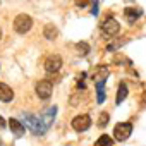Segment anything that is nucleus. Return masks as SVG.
<instances>
[{"label":"nucleus","instance_id":"nucleus-1","mask_svg":"<svg viewBox=\"0 0 146 146\" xmlns=\"http://www.w3.org/2000/svg\"><path fill=\"white\" fill-rule=\"evenodd\" d=\"M23 117V125H24V129L28 127L33 134H36V136H43L48 129H46V125L41 122V119L38 117V115H33V113H23L21 115Z\"/></svg>","mask_w":146,"mask_h":146},{"label":"nucleus","instance_id":"nucleus-2","mask_svg":"<svg viewBox=\"0 0 146 146\" xmlns=\"http://www.w3.org/2000/svg\"><path fill=\"white\" fill-rule=\"evenodd\" d=\"M31 28H33V19H31L28 14H19V16H16V19H14V29H16V33L26 35Z\"/></svg>","mask_w":146,"mask_h":146},{"label":"nucleus","instance_id":"nucleus-3","mask_svg":"<svg viewBox=\"0 0 146 146\" xmlns=\"http://www.w3.org/2000/svg\"><path fill=\"white\" fill-rule=\"evenodd\" d=\"M131 134H132V124H131V122H120V124H117V125L113 127V137H112V139L122 143V141H125Z\"/></svg>","mask_w":146,"mask_h":146},{"label":"nucleus","instance_id":"nucleus-4","mask_svg":"<svg viewBox=\"0 0 146 146\" xmlns=\"http://www.w3.org/2000/svg\"><path fill=\"white\" fill-rule=\"evenodd\" d=\"M72 129H74L76 132H84L91 127V117L88 113H81V115H76L74 119H72Z\"/></svg>","mask_w":146,"mask_h":146},{"label":"nucleus","instance_id":"nucleus-5","mask_svg":"<svg viewBox=\"0 0 146 146\" xmlns=\"http://www.w3.org/2000/svg\"><path fill=\"white\" fill-rule=\"evenodd\" d=\"M35 90H36V95H38L41 100H48V98L52 96L53 84H52V81H48V79H41V81L36 83Z\"/></svg>","mask_w":146,"mask_h":146},{"label":"nucleus","instance_id":"nucleus-6","mask_svg":"<svg viewBox=\"0 0 146 146\" xmlns=\"http://www.w3.org/2000/svg\"><path fill=\"white\" fill-rule=\"evenodd\" d=\"M100 28H102L103 35H107V36H115V35H119V31H120V24H119L113 17H107V19L100 24Z\"/></svg>","mask_w":146,"mask_h":146},{"label":"nucleus","instance_id":"nucleus-7","mask_svg":"<svg viewBox=\"0 0 146 146\" xmlns=\"http://www.w3.org/2000/svg\"><path fill=\"white\" fill-rule=\"evenodd\" d=\"M43 67H45L46 72H50V74H53V72H58L60 67H62V57L57 55V53H55V55H48L46 60H45V64H43Z\"/></svg>","mask_w":146,"mask_h":146},{"label":"nucleus","instance_id":"nucleus-8","mask_svg":"<svg viewBox=\"0 0 146 146\" xmlns=\"http://www.w3.org/2000/svg\"><path fill=\"white\" fill-rule=\"evenodd\" d=\"M55 115H57V107L53 105V107H48L46 110H43L41 112V115H38L40 119H41V122L46 125V129L53 124V119H55Z\"/></svg>","mask_w":146,"mask_h":146},{"label":"nucleus","instance_id":"nucleus-9","mask_svg":"<svg viewBox=\"0 0 146 146\" xmlns=\"http://www.w3.org/2000/svg\"><path fill=\"white\" fill-rule=\"evenodd\" d=\"M124 16L127 19V23H136L143 16V11L139 7H125L124 9Z\"/></svg>","mask_w":146,"mask_h":146},{"label":"nucleus","instance_id":"nucleus-10","mask_svg":"<svg viewBox=\"0 0 146 146\" xmlns=\"http://www.w3.org/2000/svg\"><path fill=\"white\" fill-rule=\"evenodd\" d=\"M14 100V91L11 86H7L5 83H0V102L9 103Z\"/></svg>","mask_w":146,"mask_h":146},{"label":"nucleus","instance_id":"nucleus-11","mask_svg":"<svg viewBox=\"0 0 146 146\" xmlns=\"http://www.w3.org/2000/svg\"><path fill=\"white\" fill-rule=\"evenodd\" d=\"M9 127H11L12 134H16V136H23V134H24V131H26L19 119H9Z\"/></svg>","mask_w":146,"mask_h":146},{"label":"nucleus","instance_id":"nucleus-12","mask_svg":"<svg viewBox=\"0 0 146 146\" xmlns=\"http://www.w3.org/2000/svg\"><path fill=\"white\" fill-rule=\"evenodd\" d=\"M107 78H108V67L98 65L96 67V72L93 74V79H96V83H98V81H107Z\"/></svg>","mask_w":146,"mask_h":146},{"label":"nucleus","instance_id":"nucleus-13","mask_svg":"<svg viewBox=\"0 0 146 146\" xmlns=\"http://www.w3.org/2000/svg\"><path fill=\"white\" fill-rule=\"evenodd\" d=\"M127 93H129V91H127V84H125V83H120V84H119V90H117L115 103H117V105H120V103L127 98Z\"/></svg>","mask_w":146,"mask_h":146},{"label":"nucleus","instance_id":"nucleus-14","mask_svg":"<svg viewBox=\"0 0 146 146\" xmlns=\"http://www.w3.org/2000/svg\"><path fill=\"white\" fill-rule=\"evenodd\" d=\"M43 36H45L46 40H55V38L58 36V29H57L53 24H46L45 29H43Z\"/></svg>","mask_w":146,"mask_h":146},{"label":"nucleus","instance_id":"nucleus-15","mask_svg":"<svg viewBox=\"0 0 146 146\" xmlns=\"http://www.w3.org/2000/svg\"><path fill=\"white\" fill-rule=\"evenodd\" d=\"M95 86H96V102L98 103H103L105 102V90H103L105 81H98Z\"/></svg>","mask_w":146,"mask_h":146},{"label":"nucleus","instance_id":"nucleus-16","mask_svg":"<svg viewBox=\"0 0 146 146\" xmlns=\"http://www.w3.org/2000/svg\"><path fill=\"white\" fill-rule=\"evenodd\" d=\"M76 50H78V53H79L81 57H86V55L91 52V48H90V45H88L86 41H79V43H76Z\"/></svg>","mask_w":146,"mask_h":146},{"label":"nucleus","instance_id":"nucleus-17","mask_svg":"<svg viewBox=\"0 0 146 146\" xmlns=\"http://www.w3.org/2000/svg\"><path fill=\"white\" fill-rule=\"evenodd\" d=\"M95 146H113V139L108 134H103L98 137V141L95 143Z\"/></svg>","mask_w":146,"mask_h":146},{"label":"nucleus","instance_id":"nucleus-18","mask_svg":"<svg viewBox=\"0 0 146 146\" xmlns=\"http://www.w3.org/2000/svg\"><path fill=\"white\" fill-rule=\"evenodd\" d=\"M108 113L107 112H103V113H100V119H98V127H105L107 125V122H108Z\"/></svg>","mask_w":146,"mask_h":146},{"label":"nucleus","instance_id":"nucleus-19","mask_svg":"<svg viewBox=\"0 0 146 146\" xmlns=\"http://www.w3.org/2000/svg\"><path fill=\"white\" fill-rule=\"evenodd\" d=\"M91 14H93V16H98V2H95V4H93V9H91Z\"/></svg>","mask_w":146,"mask_h":146},{"label":"nucleus","instance_id":"nucleus-20","mask_svg":"<svg viewBox=\"0 0 146 146\" xmlns=\"http://www.w3.org/2000/svg\"><path fill=\"white\" fill-rule=\"evenodd\" d=\"M76 5H78V7H86L88 2H76Z\"/></svg>","mask_w":146,"mask_h":146},{"label":"nucleus","instance_id":"nucleus-21","mask_svg":"<svg viewBox=\"0 0 146 146\" xmlns=\"http://www.w3.org/2000/svg\"><path fill=\"white\" fill-rule=\"evenodd\" d=\"M0 125H2V127H5V120H4V117H0Z\"/></svg>","mask_w":146,"mask_h":146},{"label":"nucleus","instance_id":"nucleus-22","mask_svg":"<svg viewBox=\"0 0 146 146\" xmlns=\"http://www.w3.org/2000/svg\"><path fill=\"white\" fill-rule=\"evenodd\" d=\"M0 38H2V29H0Z\"/></svg>","mask_w":146,"mask_h":146},{"label":"nucleus","instance_id":"nucleus-23","mask_svg":"<svg viewBox=\"0 0 146 146\" xmlns=\"http://www.w3.org/2000/svg\"><path fill=\"white\" fill-rule=\"evenodd\" d=\"M0 146H2V141H0Z\"/></svg>","mask_w":146,"mask_h":146}]
</instances>
